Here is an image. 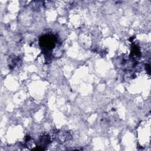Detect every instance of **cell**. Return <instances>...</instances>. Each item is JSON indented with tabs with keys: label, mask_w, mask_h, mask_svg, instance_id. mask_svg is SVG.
Returning <instances> with one entry per match:
<instances>
[{
	"label": "cell",
	"mask_w": 151,
	"mask_h": 151,
	"mask_svg": "<svg viewBox=\"0 0 151 151\" xmlns=\"http://www.w3.org/2000/svg\"><path fill=\"white\" fill-rule=\"evenodd\" d=\"M41 40H42L40 41V44H42L41 47L46 50H51L54 46V39L51 36L45 35L41 37Z\"/></svg>",
	"instance_id": "obj_1"
}]
</instances>
